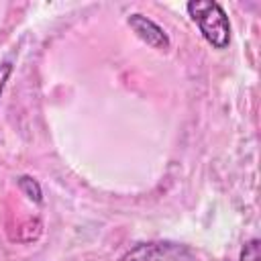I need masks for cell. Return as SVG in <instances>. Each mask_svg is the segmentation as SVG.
<instances>
[{
  "label": "cell",
  "instance_id": "1",
  "mask_svg": "<svg viewBox=\"0 0 261 261\" xmlns=\"http://www.w3.org/2000/svg\"><path fill=\"white\" fill-rule=\"evenodd\" d=\"M190 18L198 24L202 37L214 49H226L230 43V20L224 8L214 0H190L186 4Z\"/></svg>",
  "mask_w": 261,
  "mask_h": 261
},
{
  "label": "cell",
  "instance_id": "2",
  "mask_svg": "<svg viewBox=\"0 0 261 261\" xmlns=\"http://www.w3.org/2000/svg\"><path fill=\"white\" fill-rule=\"evenodd\" d=\"M118 261H194V255L181 243L149 241L135 245Z\"/></svg>",
  "mask_w": 261,
  "mask_h": 261
},
{
  "label": "cell",
  "instance_id": "3",
  "mask_svg": "<svg viewBox=\"0 0 261 261\" xmlns=\"http://www.w3.org/2000/svg\"><path fill=\"white\" fill-rule=\"evenodd\" d=\"M126 24H128V27L133 29V33H135L141 41H145L149 47H153V49H157V51H169L171 41H169L167 33H165L155 20L147 18L145 14L135 12V14H128Z\"/></svg>",
  "mask_w": 261,
  "mask_h": 261
},
{
  "label": "cell",
  "instance_id": "4",
  "mask_svg": "<svg viewBox=\"0 0 261 261\" xmlns=\"http://www.w3.org/2000/svg\"><path fill=\"white\" fill-rule=\"evenodd\" d=\"M16 184H18L20 192H22L31 202H35V204H41V202H43V190H41V184H39L35 177H31V175H20V177L16 179Z\"/></svg>",
  "mask_w": 261,
  "mask_h": 261
},
{
  "label": "cell",
  "instance_id": "5",
  "mask_svg": "<svg viewBox=\"0 0 261 261\" xmlns=\"http://www.w3.org/2000/svg\"><path fill=\"white\" fill-rule=\"evenodd\" d=\"M239 261H261V241L259 239L247 241L243 245V249H241Z\"/></svg>",
  "mask_w": 261,
  "mask_h": 261
},
{
  "label": "cell",
  "instance_id": "6",
  "mask_svg": "<svg viewBox=\"0 0 261 261\" xmlns=\"http://www.w3.org/2000/svg\"><path fill=\"white\" fill-rule=\"evenodd\" d=\"M12 75V63L10 61H2L0 63V98H2V92L6 88V82L10 80Z\"/></svg>",
  "mask_w": 261,
  "mask_h": 261
}]
</instances>
